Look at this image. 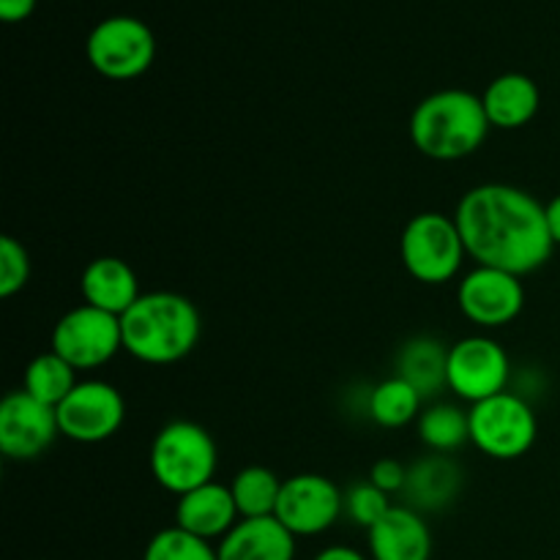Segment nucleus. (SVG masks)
Masks as SVG:
<instances>
[{
  "instance_id": "obj_1",
  "label": "nucleus",
  "mask_w": 560,
  "mask_h": 560,
  "mask_svg": "<svg viewBox=\"0 0 560 560\" xmlns=\"http://www.w3.org/2000/svg\"><path fill=\"white\" fill-rule=\"evenodd\" d=\"M454 219L468 257L479 266L501 268L514 277L539 271L556 249L547 224V206L517 186H474L463 195Z\"/></svg>"
},
{
  "instance_id": "obj_2",
  "label": "nucleus",
  "mask_w": 560,
  "mask_h": 560,
  "mask_svg": "<svg viewBox=\"0 0 560 560\" xmlns=\"http://www.w3.org/2000/svg\"><path fill=\"white\" fill-rule=\"evenodd\" d=\"M200 312L186 295L156 290L142 293L120 315L124 350L151 366H167L186 359L200 342Z\"/></svg>"
},
{
  "instance_id": "obj_3",
  "label": "nucleus",
  "mask_w": 560,
  "mask_h": 560,
  "mask_svg": "<svg viewBox=\"0 0 560 560\" xmlns=\"http://www.w3.org/2000/svg\"><path fill=\"white\" fill-rule=\"evenodd\" d=\"M490 118L481 96L463 88L430 93L410 115V140L416 151L435 162H457L485 145Z\"/></svg>"
},
{
  "instance_id": "obj_4",
  "label": "nucleus",
  "mask_w": 560,
  "mask_h": 560,
  "mask_svg": "<svg viewBox=\"0 0 560 560\" xmlns=\"http://www.w3.org/2000/svg\"><path fill=\"white\" fill-rule=\"evenodd\" d=\"M219 448L195 421H170L151 443V474L173 495H186L217 476Z\"/></svg>"
},
{
  "instance_id": "obj_5",
  "label": "nucleus",
  "mask_w": 560,
  "mask_h": 560,
  "mask_svg": "<svg viewBox=\"0 0 560 560\" xmlns=\"http://www.w3.org/2000/svg\"><path fill=\"white\" fill-rule=\"evenodd\" d=\"M399 255L410 277L421 284H446L463 268L468 249L457 219L438 211L416 213L402 230Z\"/></svg>"
},
{
  "instance_id": "obj_6",
  "label": "nucleus",
  "mask_w": 560,
  "mask_h": 560,
  "mask_svg": "<svg viewBox=\"0 0 560 560\" xmlns=\"http://www.w3.org/2000/svg\"><path fill=\"white\" fill-rule=\"evenodd\" d=\"M470 443L492 459H520L534 448L539 421L534 408L512 392L470 405Z\"/></svg>"
},
{
  "instance_id": "obj_7",
  "label": "nucleus",
  "mask_w": 560,
  "mask_h": 560,
  "mask_svg": "<svg viewBox=\"0 0 560 560\" xmlns=\"http://www.w3.org/2000/svg\"><path fill=\"white\" fill-rule=\"evenodd\" d=\"M85 55L88 63L107 80H137L156 60V36L137 16L115 14L88 33Z\"/></svg>"
},
{
  "instance_id": "obj_8",
  "label": "nucleus",
  "mask_w": 560,
  "mask_h": 560,
  "mask_svg": "<svg viewBox=\"0 0 560 560\" xmlns=\"http://www.w3.org/2000/svg\"><path fill=\"white\" fill-rule=\"evenodd\" d=\"M49 350L69 361L77 372L98 370V366L109 364L118 350H124L120 317L91 304L74 306L55 323Z\"/></svg>"
},
{
  "instance_id": "obj_9",
  "label": "nucleus",
  "mask_w": 560,
  "mask_h": 560,
  "mask_svg": "<svg viewBox=\"0 0 560 560\" xmlns=\"http://www.w3.org/2000/svg\"><path fill=\"white\" fill-rule=\"evenodd\" d=\"M60 435L74 443L96 446L109 441L124 427L126 402L113 383L82 381L74 392L55 408Z\"/></svg>"
},
{
  "instance_id": "obj_10",
  "label": "nucleus",
  "mask_w": 560,
  "mask_h": 560,
  "mask_svg": "<svg viewBox=\"0 0 560 560\" xmlns=\"http://www.w3.org/2000/svg\"><path fill=\"white\" fill-rule=\"evenodd\" d=\"M509 375H512L509 355L495 339L465 337L448 348L446 386L465 402L476 405L503 394Z\"/></svg>"
},
{
  "instance_id": "obj_11",
  "label": "nucleus",
  "mask_w": 560,
  "mask_h": 560,
  "mask_svg": "<svg viewBox=\"0 0 560 560\" xmlns=\"http://www.w3.org/2000/svg\"><path fill=\"white\" fill-rule=\"evenodd\" d=\"M345 512V495L331 479L320 474H299L284 479L273 517L299 539L320 536L337 525Z\"/></svg>"
},
{
  "instance_id": "obj_12",
  "label": "nucleus",
  "mask_w": 560,
  "mask_h": 560,
  "mask_svg": "<svg viewBox=\"0 0 560 560\" xmlns=\"http://www.w3.org/2000/svg\"><path fill=\"white\" fill-rule=\"evenodd\" d=\"M60 435L58 413L20 388L0 402V452L14 463L42 457Z\"/></svg>"
},
{
  "instance_id": "obj_13",
  "label": "nucleus",
  "mask_w": 560,
  "mask_h": 560,
  "mask_svg": "<svg viewBox=\"0 0 560 560\" xmlns=\"http://www.w3.org/2000/svg\"><path fill=\"white\" fill-rule=\"evenodd\" d=\"M457 301L463 315L481 328H501L517 320L525 306L523 277L501 268L476 266L459 282Z\"/></svg>"
},
{
  "instance_id": "obj_14",
  "label": "nucleus",
  "mask_w": 560,
  "mask_h": 560,
  "mask_svg": "<svg viewBox=\"0 0 560 560\" xmlns=\"http://www.w3.org/2000/svg\"><path fill=\"white\" fill-rule=\"evenodd\" d=\"M238 520L233 492L219 481H208L180 495L175 503V525L206 541H222L238 525Z\"/></svg>"
},
{
  "instance_id": "obj_15",
  "label": "nucleus",
  "mask_w": 560,
  "mask_h": 560,
  "mask_svg": "<svg viewBox=\"0 0 560 560\" xmlns=\"http://www.w3.org/2000/svg\"><path fill=\"white\" fill-rule=\"evenodd\" d=\"M372 560H430L432 534L421 512L392 506V512L366 530Z\"/></svg>"
},
{
  "instance_id": "obj_16",
  "label": "nucleus",
  "mask_w": 560,
  "mask_h": 560,
  "mask_svg": "<svg viewBox=\"0 0 560 560\" xmlns=\"http://www.w3.org/2000/svg\"><path fill=\"white\" fill-rule=\"evenodd\" d=\"M217 550L219 560H295V536L277 517L238 520Z\"/></svg>"
},
{
  "instance_id": "obj_17",
  "label": "nucleus",
  "mask_w": 560,
  "mask_h": 560,
  "mask_svg": "<svg viewBox=\"0 0 560 560\" xmlns=\"http://www.w3.org/2000/svg\"><path fill=\"white\" fill-rule=\"evenodd\" d=\"M80 290L85 304L118 317L129 312L142 295L135 268L120 257H96L88 262L80 279Z\"/></svg>"
},
{
  "instance_id": "obj_18",
  "label": "nucleus",
  "mask_w": 560,
  "mask_h": 560,
  "mask_svg": "<svg viewBox=\"0 0 560 560\" xmlns=\"http://www.w3.org/2000/svg\"><path fill=\"white\" fill-rule=\"evenodd\" d=\"M481 104L495 129H523L536 118L541 104L539 85L528 74L506 71L495 77L481 93Z\"/></svg>"
},
{
  "instance_id": "obj_19",
  "label": "nucleus",
  "mask_w": 560,
  "mask_h": 560,
  "mask_svg": "<svg viewBox=\"0 0 560 560\" xmlns=\"http://www.w3.org/2000/svg\"><path fill=\"white\" fill-rule=\"evenodd\" d=\"M459 485H463V470L446 454H435V457L410 465L402 495L408 498V506L416 512H432V509H443L446 503H452L459 492Z\"/></svg>"
},
{
  "instance_id": "obj_20",
  "label": "nucleus",
  "mask_w": 560,
  "mask_h": 560,
  "mask_svg": "<svg viewBox=\"0 0 560 560\" xmlns=\"http://www.w3.org/2000/svg\"><path fill=\"white\" fill-rule=\"evenodd\" d=\"M282 485L284 481L262 465H249V468L238 470L233 485H230V492H233L241 520L273 517L279 495H282Z\"/></svg>"
},
{
  "instance_id": "obj_21",
  "label": "nucleus",
  "mask_w": 560,
  "mask_h": 560,
  "mask_svg": "<svg viewBox=\"0 0 560 560\" xmlns=\"http://www.w3.org/2000/svg\"><path fill=\"white\" fill-rule=\"evenodd\" d=\"M448 350L430 337H419L405 345L399 355V377L416 386L421 397H430L438 388L446 386Z\"/></svg>"
},
{
  "instance_id": "obj_22",
  "label": "nucleus",
  "mask_w": 560,
  "mask_h": 560,
  "mask_svg": "<svg viewBox=\"0 0 560 560\" xmlns=\"http://www.w3.org/2000/svg\"><path fill=\"white\" fill-rule=\"evenodd\" d=\"M421 394L405 377L394 375L377 383L370 394V416L377 427L402 430L421 416Z\"/></svg>"
},
{
  "instance_id": "obj_23",
  "label": "nucleus",
  "mask_w": 560,
  "mask_h": 560,
  "mask_svg": "<svg viewBox=\"0 0 560 560\" xmlns=\"http://www.w3.org/2000/svg\"><path fill=\"white\" fill-rule=\"evenodd\" d=\"M77 370L66 359H60L55 350L38 353L25 370V392L36 397L38 402L58 408L77 386Z\"/></svg>"
},
{
  "instance_id": "obj_24",
  "label": "nucleus",
  "mask_w": 560,
  "mask_h": 560,
  "mask_svg": "<svg viewBox=\"0 0 560 560\" xmlns=\"http://www.w3.org/2000/svg\"><path fill=\"white\" fill-rule=\"evenodd\" d=\"M419 438L430 452L452 454L470 443V419L457 405H430L419 416Z\"/></svg>"
},
{
  "instance_id": "obj_25",
  "label": "nucleus",
  "mask_w": 560,
  "mask_h": 560,
  "mask_svg": "<svg viewBox=\"0 0 560 560\" xmlns=\"http://www.w3.org/2000/svg\"><path fill=\"white\" fill-rule=\"evenodd\" d=\"M142 560H219V550L213 547V541L200 539V536L173 525V528L153 534L142 552Z\"/></svg>"
},
{
  "instance_id": "obj_26",
  "label": "nucleus",
  "mask_w": 560,
  "mask_h": 560,
  "mask_svg": "<svg viewBox=\"0 0 560 560\" xmlns=\"http://www.w3.org/2000/svg\"><path fill=\"white\" fill-rule=\"evenodd\" d=\"M392 506L394 503L388 501V492H383L372 481H361V485L350 487L348 495H345V514L366 530L381 523L392 512Z\"/></svg>"
},
{
  "instance_id": "obj_27",
  "label": "nucleus",
  "mask_w": 560,
  "mask_h": 560,
  "mask_svg": "<svg viewBox=\"0 0 560 560\" xmlns=\"http://www.w3.org/2000/svg\"><path fill=\"white\" fill-rule=\"evenodd\" d=\"M31 279V257L27 249L11 235L0 238V295L3 299H14L22 293Z\"/></svg>"
},
{
  "instance_id": "obj_28",
  "label": "nucleus",
  "mask_w": 560,
  "mask_h": 560,
  "mask_svg": "<svg viewBox=\"0 0 560 560\" xmlns=\"http://www.w3.org/2000/svg\"><path fill=\"white\" fill-rule=\"evenodd\" d=\"M370 481L375 487H381L383 492H388V495H392V492H402L405 481H408V468H405L402 463H397V459L383 457L372 465Z\"/></svg>"
},
{
  "instance_id": "obj_29",
  "label": "nucleus",
  "mask_w": 560,
  "mask_h": 560,
  "mask_svg": "<svg viewBox=\"0 0 560 560\" xmlns=\"http://www.w3.org/2000/svg\"><path fill=\"white\" fill-rule=\"evenodd\" d=\"M38 0H0V16L3 22L14 25V22H25L27 16L36 11Z\"/></svg>"
},
{
  "instance_id": "obj_30",
  "label": "nucleus",
  "mask_w": 560,
  "mask_h": 560,
  "mask_svg": "<svg viewBox=\"0 0 560 560\" xmlns=\"http://www.w3.org/2000/svg\"><path fill=\"white\" fill-rule=\"evenodd\" d=\"M315 560H370V558H366L364 552L353 550V547L334 545V547H326V550L317 552Z\"/></svg>"
},
{
  "instance_id": "obj_31",
  "label": "nucleus",
  "mask_w": 560,
  "mask_h": 560,
  "mask_svg": "<svg viewBox=\"0 0 560 560\" xmlns=\"http://www.w3.org/2000/svg\"><path fill=\"white\" fill-rule=\"evenodd\" d=\"M547 224H550L552 241H556V246H560V195L547 202Z\"/></svg>"
}]
</instances>
